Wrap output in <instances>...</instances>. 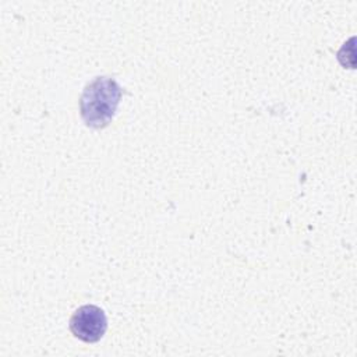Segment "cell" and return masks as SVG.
Listing matches in <instances>:
<instances>
[{"mask_svg": "<svg viewBox=\"0 0 357 357\" xmlns=\"http://www.w3.org/2000/svg\"><path fill=\"white\" fill-rule=\"evenodd\" d=\"M121 86L112 77H96L88 82L79 98L84 123L92 128H105L113 120L121 99Z\"/></svg>", "mask_w": 357, "mask_h": 357, "instance_id": "obj_1", "label": "cell"}, {"mask_svg": "<svg viewBox=\"0 0 357 357\" xmlns=\"http://www.w3.org/2000/svg\"><path fill=\"white\" fill-rule=\"evenodd\" d=\"M106 329V314L100 307L93 304H85L78 307L70 318L71 333L85 343H95L100 340Z\"/></svg>", "mask_w": 357, "mask_h": 357, "instance_id": "obj_2", "label": "cell"}]
</instances>
